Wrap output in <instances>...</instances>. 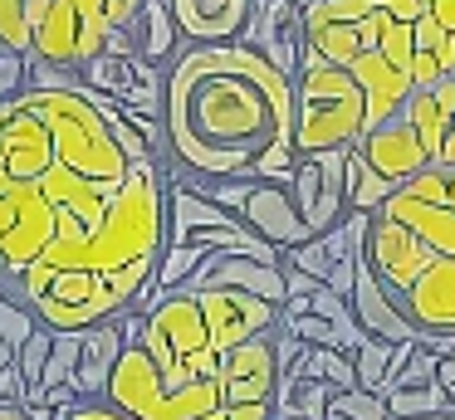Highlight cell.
Here are the masks:
<instances>
[{"instance_id":"obj_44","label":"cell","mask_w":455,"mask_h":420,"mask_svg":"<svg viewBox=\"0 0 455 420\" xmlns=\"http://www.w3.org/2000/svg\"><path fill=\"white\" fill-rule=\"evenodd\" d=\"M201 420H226V406H216V410H206Z\"/></svg>"},{"instance_id":"obj_22","label":"cell","mask_w":455,"mask_h":420,"mask_svg":"<svg viewBox=\"0 0 455 420\" xmlns=\"http://www.w3.org/2000/svg\"><path fill=\"white\" fill-rule=\"evenodd\" d=\"M451 113H455V78H441V83H431V88H411V98H406V107H402V117L411 123V132L421 137L431 162H435V152H441Z\"/></svg>"},{"instance_id":"obj_17","label":"cell","mask_w":455,"mask_h":420,"mask_svg":"<svg viewBox=\"0 0 455 420\" xmlns=\"http://www.w3.org/2000/svg\"><path fill=\"white\" fill-rule=\"evenodd\" d=\"M353 147L367 156V162H372V171L387 176L392 186L411 181L421 166H431V156H426L421 137L411 132V123H406V117H392V123H382V127H367V132L357 137Z\"/></svg>"},{"instance_id":"obj_28","label":"cell","mask_w":455,"mask_h":420,"mask_svg":"<svg viewBox=\"0 0 455 420\" xmlns=\"http://www.w3.org/2000/svg\"><path fill=\"white\" fill-rule=\"evenodd\" d=\"M387 410H392L396 420H406V416H426V410H445V406H455V396L441 386V381H416V386H392L387 391Z\"/></svg>"},{"instance_id":"obj_42","label":"cell","mask_w":455,"mask_h":420,"mask_svg":"<svg viewBox=\"0 0 455 420\" xmlns=\"http://www.w3.org/2000/svg\"><path fill=\"white\" fill-rule=\"evenodd\" d=\"M406 420H455V406H445V410H426V416H406Z\"/></svg>"},{"instance_id":"obj_13","label":"cell","mask_w":455,"mask_h":420,"mask_svg":"<svg viewBox=\"0 0 455 420\" xmlns=\"http://www.w3.org/2000/svg\"><path fill=\"white\" fill-rule=\"evenodd\" d=\"M240 44H250L255 54H265L275 68L294 78L299 54H304V5L299 0H255Z\"/></svg>"},{"instance_id":"obj_4","label":"cell","mask_w":455,"mask_h":420,"mask_svg":"<svg viewBox=\"0 0 455 420\" xmlns=\"http://www.w3.org/2000/svg\"><path fill=\"white\" fill-rule=\"evenodd\" d=\"M25 103L50 123L54 162H64L79 176H93V181H123L128 176L132 162L113 142L108 117L89 103L84 83L79 88H25Z\"/></svg>"},{"instance_id":"obj_1","label":"cell","mask_w":455,"mask_h":420,"mask_svg":"<svg viewBox=\"0 0 455 420\" xmlns=\"http://www.w3.org/2000/svg\"><path fill=\"white\" fill-rule=\"evenodd\" d=\"M167 152L181 171L289 181L294 78L250 44H187L172 59L162 93Z\"/></svg>"},{"instance_id":"obj_6","label":"cell","mask_w":455,"mask_h":420,"mask_svg":"<svg viewBox=\"0 0 455 420\" xmlns=\"http://www.w3.org/2000/svg\"><path fill=\"white\" fill-rule=\"evenodd\" d=\"M132 337L142 342L157 371L167 381H196V376H216L220 352L211 347L206 318H201L196 293L172 289L167 298H157L138 322H132Z\"/></svg>"},{"instance_id":"obj_26","label":"cell","mask_w":455,"mask_h":420,"mask_svg":"<svg viewBox=\"0 0 455 420\" xmlns=\"http://www.w3.org/2000/svg\"><path fill=\"white\" fill-rule=\"evenodd\" d=\"M392 191H396V186L387 181V176H377V171H372V162H367V156L357 152V147H347V152H343V201H347V210L372 215Z\"/></svg>"},{"instance_id":"obj_18","label":"cell","mask_w":455,"mask_h":420,"mask_svg":"<svg viewBox=\"0 0 455 420\" xmlns=\"http://www.w3.org/2000/svg\"><path fill=\"white\" fill-rule=\"evenodd\" d=\"M347 74L357 78V88H363V98H367V127H382V123H392V117H402L406 98H411V74H406V68H396L392 59H382L377 49H363V54H353Z\"/></svg>"},{"instance_id":"obj_25","label":"cell","mask_w":455,"mask_h":420,"mask_svg":"<svg viewBox=\"0 0 455 420\" xmlns=\"http://www.w3.org/2000/svg\"><path fill=\"white\" fill-rule=\"evenodd\" d=\"M333 391L328 381L299 376V371H284L275 386V416H304V420H328V406H333Z\"/></svg>"},{"instance_id":"obj_2","label":"cell","mask_w":455,"mask_h":420,"mask_svg":"<svg viewBox=\"0 0 455 420\" xmlns=\"http://www.w3.org/2000/svg\"><path fill=\"white\" fill-rule=\"evenodd\" d=\"M162 244H167V171L157 162H132L113 201L103 205L99 225L79 240L50 244L40 259H30L15 273V293L30 303L60 269H123V264L162 254Z\"/></svg>"},{"instance_id":"obj_32","label":"cell","mask_w":455,"mask_h":420,"mask_svg":"<svg viewBox=\"0 0 455 420\" xmlns=\"http://www.w3.org/2000/svg\"><path fill=\"white\" fill-rule=\"evenodd\" d=\"M377 54L382 59H392L396 68H406L411 64V54H416V35H411V20H396V15H382V29H377Z\"/></svg>"},{"instance_id":"obj_15","label":"cell","mask_w":455,"mask_h":420,"mask_svg":"<svg viewBox=\"0 0 455 420\" xmlns=\"http://www.w3.org/2000/svg\"><path fill=\"white\" fill-rule=\"evenodd\" d=\"M347 303H353V318L367 337L377 342H416V322L406 318L402 298L377 279V269L367 264V254H357V273L353 289H347Z\"/></svg>"},{"instance_id":"obj_9","label":"cell","mask_w":455,"mask_h":420,"mask_svg":"<svg viewBox=\"0 0 455 420\" xmlns=\"http://www.w3.org/2000/svg\"><path fill=\"white\" fill-rule=\"evenodd\" d=\"M343 152L347 147H333V152H299L294 166H289V195H294L299 215H304L308 234L333 230L347 215L343 201Z\"/></svg>"},{"instance_id":"obj_36","label":"cell","mask_w":455,"mask_h":420,"mask_svg":"<svg viewBox=\"0 0 455 420\" xmlns=\"http://www.w3.org/2000/svg\"><path fill=\"white\" fill-rule=\"evenodd\" d=\"M226 420H275V400H235L226 406Z\"/></svg>"},{"instance_id":"obj_29","label":"cell","mask_w":455,"mask_h":420,"mask_svg":"<svg viewBox=\"0 0 455 420\" xmlns=\"http://www.w3.org/2000/svg\"><path fill=\"white\" fill-rule=\"evenodd\" d=\"M79 352H84V328H54L50 337V357H44V371H40V396L50 386H64L79 367Z\"/></svg>"},{"instance_id":"obj_31","label":"cell","mask_w":455,"mask_h":420,"mask_svg":"<svg viewBox=\"0 0 455 420\" xmlns=\"http://www.w3.org/2000/svg\"><path fill=\"white\" fill-rule=\"evenodd\" d=\"M333 416L343 420H396L392 410H387V400L377 396V391H363V386H347V391H333Z\"/></svg>"},{"instance_id":"obj_8","label":"cell","mask_w":455,"mask_h":420,"mask_svg":"<svg viewBox=\"0 0 455 420\" xmlns=\"http://www.w3.org/2000/svg\"><path fill=\"white\" fill-rule=\"evenodd\" d=\"M108 15H103V0H54L30 29V54L54 59V64H74L103 54V39H108Z\"/></svg>"},{"instance_id":"obj_38","label":"cell","mask_w":455,"mask_h":420,"mask_svg":"<svg viewBox=\"0 0 455 420\" xmlns=\"http://www.w3.org/2000/svg\"><path fill=\"white\" fill-rule=\"evenodd\" d=\"M142 0H103V15H108V25H128L132 15H138Z\"/></svg>"},{"instance_id":"obj_40","label":"cell","mask_w":455,"mask_h":420,"mask_svg":"<svg viewBox=\"0 0 455 420\" xmlns=\"http://www.w3.org/2000/svg\"><path fill=\"white\" fill-rule=\"evenodd\" d=\"M435 381L455 396V352H451V357H435Z\"/></svg>"},{"instance_id":"obj_33","label":"cell","mask_w":455,"mask_h":420,"mask_svg":"<svg viewBox=\"0 0 455 420\" xmlns=\"http://www.w3.org/2000/svg\"><path fill=\"white\" fill-rule=\"evenodd\" d=\"M0 44L15 54H30V15L25 0H0Z\"/></svg>"},{"instance_id":"obj_37","label":"cell","mask_w":455,"mask_h":420,"mask_svg":"<svg viewBox=\"0 0 455 420\" xmlns=\"http://www.w3.org/2000/svg\"><path fill=\"white\" fill-rule=\"evenodd\" d=\"M0 400H25V376H20V367H0Z\"/></svg>"},{"instance_id":"obj_20","label":"cell","mask_w":455,"mask_h":420,"mask_svg":"<svg viewBox=\"0 0 455 420\" xmlns=\"http://www.w3.org/2000/svg\"><path fill=\"white\" fill-rule=\"evenodd\" d=\"M123 342H128V328H118V322H93V328H84V352H79V367H74L69 386L84 396H103V386H108V371L113 361H118Z\"/></svg>"},{"instance_id":"obj_14","label":"cell","mask_w":455,"mask_h":420,"mask_svg":"<svg viewBox=\"0 0 455 420\" xmlns=\"http://www.w3.org/2000/svg\"><path fill=\"white\" fill-rule=\"evenodd\" d=\"M235 215L259 234V240L279 244V250H294V244L314 240L284 181H245V195L235 201Z\"/></svg>"},{"instance_id":"obj_27","label":"cell","mask_w":455,"mask_h":420,"mask_svg":"<svg viewBox=\"0 0 455 420\" xmlns=\"http://www.w3.org/2000/svg\"><path fill=\"white\" fill-rule=\"evenodd\" d=\"M289 371H299V376H314V381H328V386H338V391L357 386L353 352H338V347H314V342H304V352H299V361H294Z\"/></svg>"},{"instance_id":"obj_47","label":"cell","mask_w":455,"mask_h":420,"mask_svg":"<svg viewBox=\"0 0 455 420\" xmlns=\"http://www.w3.org/2000/svg\"><path fill=\"white\" fill-rule=\"evenodd\" d=\"M451 332H455V328H451Z\"/></svg>"},{"instance_id":"obj_41","label":"cell","mask_w":455,"mask_h":420,"mask_svg":"<svg viewBox=\"0 0 455 420\" xmlns=\"http://www.w3.org/2000/svg\"><path fill=\"white\" fill-rule=\"evenodd\" d=\"M0 420H30V406L25 400H0Z\"/></svg>"},{"instance_id":"obj_30","label":"cell","mask_w":455,"mask_h":420,"mask_svg":"<svg viewBox=\"0 0 455 420\" xmlns=\"http://www.w3.org/2000/svg\"><path fill=\"white\" fill-rule=\"evenodd\" d=\"M402 191L421 195V201H435V205H451L455 210V166H445V162L421 166L411 181H402Z\"/></svg>"},{"instance_id":"obj_7","label":"cell","mask_w":455,"mask_h":420,"mask_svg":"<svg viewBox=\"0 0 455 420\" xmlns=\"http://www.w3.org/2000/svg\"><path fill=\"white\" fill-rule=\"evenodd\" d=\"M60 215L44 201L40 181H11L0 191V279H11L25 269L30 259H40L50 250Z\"/></svg>"},{"instance_id":"obj_43","label":"cell","mask_w":455,"mask_h":420,"mask_svg":"<svg viewBox=\"0 0 455 420\" xmlns=\"http://www.w3.org/2000/svg\"><path fill=\"white\" fill-rule=\"evenodd\" d=\"M11 361H15V347H11L5 337H0V367H11Z\"/></svg>"},{"instance_id":"obj_34","label":"cell","mask_w":455,"mask_h":420,"mask_svg":"<svg viewBox=\"0 0 455 420\" xmlns=\"http://www.w3.org/2000/svg\"><path fill=\"white\" fill-rule=\"evenodd\" d=\"M60 420H132L128 410H118L108 396H84L69 410H60Z\"/></svg>"},{"instance_id":"obj_10","label":"cell","mask_w":455,"mask_h":420,"mask_svg":"<svg viewBox=\"0 0 455 420\" xmlns=\"http://www.w3.org/2000/svg\"><path fill=\"white\" fill-rule=\"evenodd\" d=\"M363 254H367V264L377 269V279L402 298V289L426 269V264H431L435 250L416 230H406L396 215L372 210V215H367V234H363Z\"/></svg>"},{"instance_id":"obj_12","label":"cell","mask_w":455,"mask_h":420,"mask_svg":"<svg viewBox=\"0 0 455 420\" xmlns=\"http://www.w3.org/2000/svg\"><path fill=\"white\" fill-rule=\"evenodd\" d=\"M196 303H201V318H206V332H211V347L216 352H230L235 342L255 337V332H269L279 322V303L259 298V293H245V289H201Z\"/></svg>"},{"instance_id":"obj_23","label":"cell","mask_w":455,"mask_h":420,"mask_svg":"<svg viewBox=\"0 0 455 420\" xmlns=\"http://www.w3.org/2000/svg\"><path fill=\"white\" fill-rule=\"evenodd\" d=\"M132 29V44H138L142 59H152V64H162V59H177V44H187L177 29V20H172V5L167 0H142L138 15L128 20Z\"/></svg>"},{"instance_id":"obj_3","label":"cell","mask_w":455,"mask_h":420,"mask_svg":"<svg viewBox=\"0 0 455 420\" xmlns=\"http://www.w3.org/2000/svg\"><path fill=\"white\" fill-rule=\"evenodd\" d=\"M363 132L367 98L357 78L304 39V54L294 68V147L299 152H333V147H353Z\"/></svg>"},{"instance_id":"obj_19","label":"cell","mask_w":455,"mask_h":420,"mask_svg":"<svg viewBox=\"0 0 455 420\" xmlns=\"http://www.w3.org/2000/svg\"><path fill=\"white\" fill-rule=\"evenodd\" d=\"M187 44H230L245 35L255 0H167Z\"/></svg>"},{"instance_id":"obj_5","label":"cell","mask_w":455,"mask_h":420,"mask_svg":"<svg viewBox=\"0 0 455 420\" xmlns=\"http://www.w3.org/2000/svg\"><path fill=\"white\" fill-rule=\"evenodd\" d=\"M103 396L118 410H128L132 420H201L206 410L220 406V381L216 376L167 381L128 328V342H123L118 361H113Z\"/></svg>"},{"instance_id":"obj_46","label":"cell","mask_w":455,"mask_h":420,"mask_svg":"<svg viewBox=\"0 0 455 420\" xmlns=\"http://www.w3.org/2000/svg\"><path fill=\"white\" fill-rule=\"evenodd\" d=\"M328 420H343V416H333V410H328Z\"/></svg>"},{"instance_id":"obj_39","label":"cell","mask_w":455,"mask_h":420,"mask_svg":"<svg viewBox=\"0 0 455 420\" xmlns=\"http://www.w3.org/2000/svg\"><path fill=\"white\" fill-rule=\"evenodd\" d=\"M377 10H387V15H396V20H416L421 15V0H372Z\"/></svg>"},{"instance_id":"obj_11","label":"cell","mask_w":455,"mask_h":420,"mask_svg":"<svg viewBox=\"0 0 455 420\" xmlns=\"http://www.w3.org/2000/svg\"><path fill=\"white\" fill-rule=\"evenodd\" d=\"M216 381H220V406H235V400H275V386H279L275 328L235 342L230 352H220Z\"/></svg>"},{"instance_id":"obj_21","label":"cell","mask_w":455,"mask_h":420,"mask_svg":"<svg viewBox=\"0 0 455 420\" xmlns=\"http://www.w3.org/2000/svg\"><path fill=\"white\" fill-rule=\"evenodd\" d=\"M377 210L396 215V220H402L406 230L421 234L435 254H455V210H451V205L421 201V195H411V191H402V186H396V191L377 205Z\"/></svg>"},{"instance_id":"obj_16","label":"cell","mask_w":455,"mask_h":420,"mask_svg":"<svg viewBox=\"0 0 455 420\" xmlns=\"http://www.w3.org/2000/svg\"><path fill=\"white\" fill-rule=\"evenodd\" d=\"M402 308L416 332L455 328V254H431V264L402 289Z\"/></svg>"},{"instance_id":"obj_24","label":"cell","mask_w":455,"mask_h":420,"mask_svg":"<svg viewBox=\"0 0 455 420\" xmlns=\"http://www.w3.org/2000/svg\"><path fill=\"white\" fill-rule=\"evenodd\" d=\"M411 352H416V342H377V337H363V347L353 352L357 386L382 396V391L392 386V376L406 367V357H411Z\"/></svg>"},{"instance_id":"obj_45","label":"cell","mask_w":455,"mask_h":420,"mask_svg":"<svg viewBox=\"0 0 455 420\" xmlns=\"http://www.w3.org/2000/svg\"><path fill=\"white\" fill-rule=\"evenodd\" d=\"M275 420H304V416H275Z\"/></svg>"},{"instance_id":"obj_35","label":"cell","mask_w":455,"mask_h":420,"mask_svg":"<svg viewBox=\"0 0 455 420\" xmlns=\"http://www.w3.org/2000/svg\"><path fill=\"white\" fill-rule=\"evenodd\" d=\"M25 59L30 54H15V49L0 44V103L15 93H25Z\"/></svg>"}]
</instances>
